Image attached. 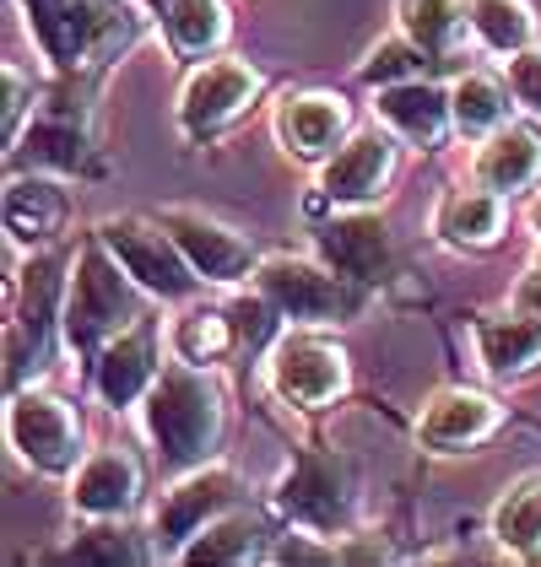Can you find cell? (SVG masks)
I'll return each instance as SVG.
<instances>
[{
    "mask_svg": "<svg viewBox=\"0 0 541 567\" xmlns=\"http://www.w3.org/2000/svg\"><path fill=\"white\" fill-rule=\"evenodd\" d=\"M22 146H28V157L44 163V168H76L82 152H88V135H82L76 120H39L33 131L22 135Z\"/></svg>",
    "mask_w": 541,
    "mask_h": 567,
    "instance_id": "30",
    "label": "cell"
},
{
    "mask_svg": "<svg viewBox=\"0 0 541 567\" xmlns=\"http://www.w3.org/2000/svg\"><path fill=\"white\" fill-rule=\"evenodd\" d=\"M347 135V103L336 92H298L276 109V141L293 157H325Z\"/></svg>",
    "mask_w": 541,
    "mask_h": 567,
    "instance_id": "18",
    "label": "cell"
},
{
    "mask_svg": "<svg viewBox=\"0 0 541 567\" xmlns=\"http://www.w3.org/2000/svg\"><path fill=\"white\" fill-rule=\"evenodd\" d=\"M401 28L411 44H422L439 60V54H450L455 39H460V28H466V0H406Z\"/></svg>",
    "mask_w": 541,
    "mask_h": 567,
    "instance_id": "29",
    "label": "cell"
},
{
    "mask_svg": "<svg viewBox=\"0 0 541 567\" xmlns=\"http://www.w3.org/2000/svg\"><path fill=\"white\" fill-rule=\"evenodd\" d=\"M525 221H531V233H537V238H541V195H537V200H531V212H525Z\"/></svg>",
    "mask_w": 541,
    "mask_h": 567,
    "instance_id": "38",
    "label": "cell"
},
{
    "mask_svg": "<svg viewBox=\"0 0 541 567\" xmlns=\"http://www.w3.org/2000/svg\"><path fill=\"white\" fill-rule=\"evenodd\" d=\"M433 54L422 44H411V39H390V44H379L368 60H363V82H374V87H390V82H411V76H422V65H428Z\"/></svg>",
    "mask_w": 541,
    "mask_h": 567,
    "instance_id": "31",
    "label": "cell"
},
{
    "mask_svg": "<svg viewBox=\"0 0 541 567\" xmlns=\"http://www.w3.org/2000/svg\"><path fill=\"white\" fill-rule=\"evenodd\" d=\"M65 557L71 563H141V546L120 529V519H98V529H88Z\"/></svg>",
    "mask_w": 541,
    "mask_h": 567,
    "instance_id": "33",
    "label": "cell"
},
{
    "mask_svg": "<svg viewBox=\"0 0 541 567\" xmlns=\"http://www.w3.org/2000/svg\"><path fill=\"white\" fill-rule=\"evenodd\" d=\"M509 92L525 114H541V49L509 54Z\"/></svg>",
    "mask_w": 541,
    "mask_h": 567,
    "instance_id": "34",
    "label": "cell"
},
{
    "mask_svg": "<svg viewBox=\"0 0 541 567\" xmlns=\"http://www.w3.org/2000/svg\"><path fill=\"white\" fill-rule=\"evenodd\" d=\"M233 497H238V476H233L227 465H195V471L184 481H174V486L157 497V508H152V535H157V546L180 557L184 540L201 535L217 514H227Z\"/></svg>",
    "mask_w": 541,
    "mask_h": 567,
    "instance_id": "8",
    "label": "cell"
},
{
    "mask_svg": "<svg viewBox=\"0 0 541 567\" xmlns=\"http://www.w3.org/2000/svg\"><path fill=\"white\" fill-rule=\"evenodd\" d=\"M514 308H520V313H531V319H541V265L520 276V287H514Z\"/></svg>",
    "mask_w": 541,
    "mask_h": 567,
    "instance_id": "37",
    "label": "cell"
},
{
    "mask_svg": "<svg viewBox=\"0 0 541 567\" xmlns=\"http://www.w3.org/2000/svg\"><path fill=\"white\" fill-rule=\"evenodd\" d=\"M65 221V195L49 178H11L6 189V233L17 249H44Z\"/></svg>",
    "mask_w": 541,
    "mask_h": 567,
    "instance_id": "21",
    "label": "cell"
},
{
    "mask_svg": "<svg viewBox=\"0 0 541 567\" xmlns=\"http://www.w3.org/2000/svg\"><path fill=\"white\" fill-rule=\"evenodd\" d=\"M493 540L509 557H537L541 551V471L520 476L493 508Z\"/></svg>",
    "mask_w": 541,
    "mask_h": 567,
    "instance_id": "23",
    "label": "cell"
},
{
    "mask_svg": "<svg viewBox=\"0 0 541 567\" xmlns=\"http://www.w3.org/2000/svg\"><path fill=\"white\" fill-rule=\"evenodd\" d=\"M163 227L174 233V244L184 249V260L195 265L201 281H238V276H249V265H255V249H249L244 233L201 217V212L169 206V212H163Z\"/></svg>",
    "mask_w": 541,
    "mask_h": 567,
    "instance_id": "12",
    "label": "cell"
},
{
    "mask_svg": "<svg viewBox=\"0 0 541 567\" xmlns=\"http://www.w3.org/2000/svg\"><path fill=\"white\" fill-rule=\"evenodd\" d=\"M266 384L276 400L298 411H319L347 390V351L315 330H287L266 357Z\"/></svg>",
    "mask_w": 541,
    "mask_h": 567,
    "instance_id": "4",
    "label": "cell"
},
{
    "mask_svg": "<svg viewBox=\"0 0 541 567\" xmlns=\"http://www.w3.org/2000/svg\"><path fill=\"white\" fill-rule=\"evenodd\" d=\"M498 422H503V405L493 394L439 390L428 400V411L417 416V443L433 449V454H455V449H471V443L493 437Z\"/></svg>",
    "mask_w": 541,
    "mask_h": 567,
    "instance_id": "14",
    "label": "cell"
},
{
    "mask_svg": "<svg viewBox=\"0 0 541 567\" xmlns=\"http://www.w3.org/2000/svg\"><path fill=\"white\" fill-rule=\"evenodd\" d=\"M390 168H396L390 135L363 131L319 168V195H325L330 206H368V200H379V189L390 184Z\"/></svg>",
    "mask_w": 541,
    "mask_h": 567,
    "instance_id": "15",
    "label": "cell"
},
{
    "mask_svg": "<svg viewBox=\"0 0 541 567\" xmlns=\"http://www.w3.org/2000/svg\"><path fill=\"white\" fill-rule=\"evenodd\" d=\"M28 97H33V92H28V76H22L17 65H6V114H0V120H6V135H11V141H17V125H22Z\"/></svg>",
    "mask_w": 541,
    "mask_h": 567,
    "instance_id": "35",
    "label": "cell"
},
{
    "mask_svg": "<svg viewBox=\"0 0 541 567\" xmlns=\"http://www.w3.org/2000/svg\"><path fill=\"white\" fill-rule=\"evenodd\" d=\"M255 292L293 324H330L358 308V281L298 255H266L255 265Z\"/></svg>",
    "mask_w": 541,
    "mask_h": 567,
    "instance_id": "3",
    "label": "cell"
},
{
    "mask_svg": "<svg viewBox=\"0 0 541 567\" xmlns=\"http://www.w3.org/2000/svg\"><path fill=\"white\" fill-rule=\"evenodd\" d=\"M141 405H146V416H141L146 437L157 443L163 465H174V471L206 465V454L223 437V394L201 368H190V362L163 368Z\"/></svg>",
    "mask_w": 541,
    "mask_h": 567,
    "instance_id": "1",
    "label": "cell"
},
{
    "mask_svg": "<svg viewBox=\"0 0 541 567\" xmlns=\"http://www.w3.org/2000/svg\"><path fill=\"white\" fill-rule=\"evenodd\" d=\"M261 557V524L249 514H217L201 535H190L180 546V563H255Z\"/></svg>",
    "mask_w": 541,
    "mask_h": 567,
    "instance_id": "25",
    "label": "cell"
},
{
    "mask_svg": "<svg viewBox=\"0 0 541 567\" xmlns=\"http://www.w3.org/2000/svg\"><path fill=\"white\" fill-rule=\"evenodd\" d=\"M309 535H315V529H298V535H293V540H282L270 557H276V563H330V557H336V546H309Z\"/></svg>",
    "mask_w": 541,
    "mask_h": 567,
    "instance_id": "36",
    "label": "cell"
},
{
    "mask_svg": "<svg viewBox=\"0 0 541 567\" xmlns=\"http://www.w3.org/2000/svg\"><path fill=\"white\" fill-rule=\"evenodd\" d=\"M374 114L390 125L396 135H406L411 146H439L455 125V109H450V92L428 87L422 76H411V82H390V87H379V103H374Z\"/></svg>",
    "mask_w": 541,
    "mask_h": 567,
    "instance_id": "17",
    "label": "cell"
},
{
    "mask_svg": "<svg viewBox=\"0 0 541 567\" xmlns=\"http://www.w3.org/2000/svg\"><path fill=\"white\" fill-rule=\"evenodd\" d=\"M537 178H541V141L525 125H503L477 152V184H488L493 195H520Z\"/></svg>",
    "mask_w": 541,
    "mask_h": 567,
    "instance_id": "20",
    "label": "cell"
},
{
    "mask_svg": "<svg viewBox=\"0 0 541 567\" xmlns=\"http://www.w3.org/2000/svg\"><path fill=\"white\" fill-rule=\"evenodd\" d=\"M157 330H152V319H135L131 330H120L109 347L98 351V362H92V384L98 394L114 405V411H125L135 400H146V390L157 384Z\"/></svg>",
    "mask_w": 541,
    "mask_h": 567,
    "instance_id": "11",
    "label": "cell"
},
{
    "mask_svg": "<svg viewBox=\"0 0 541 567\" xmlns=\"http://www.w3.org/2000/svg\"><path fill=\"white\" fill-rule=\"evenodd\" d=\"M98 238L114 249V260L125 265L135 276V287L152 292V298H190L201 287L195 265L184 260V249L174 244V233L163 221L152 227L141 217H109L98 227Z\"/></svg>",
    "mask_w": 541,
    "mask_h": 567,
    "instance_id": "5",
    "label": "cell"
},
{
    "mask_svg": "<svg viewBox=\"0 0 541 567\" xmlns=\"http://www.w3.org/2000/svg\"><path fill=\"white\" fill-rule=\"evenodd\" d=\"M163 28L180 54H212L227 39V6L223 0H174Z\"/></svg>",
    "mask_w": 541,
    "mask_h": 567,
    "instance_id": "27",
    "label": "cell"
},
{
    "mask_svg": "<svg viewBox=\"0 0 541 567\" xmlns=\"http://www.w3.org/2000/svg\"><path fill=\"white\" fill-rule=\"evenodd\" d=\"M276 508L298 529H315V535H336L347 514H353V471L341 454H325V449H304L293 460V471L276 486Z\"/></svg>",
    "mask_w": 541,
    "mask_h": 567,
    "instance_id": "6",
    "label": "cell"
},
{
    "mask_svg": "<svg viewBox=\"0 0 541 567\" xmlns=\"http://www.w3.org/2000/svg\"><path fill=\"white\" fill-rule=\"evenodd\" d=\"M471 28L498 54H520L537 39V17L525 0H471Z\"/></svg>",
    "mask_w": 541,
    "mask_h": 567,
    "instance_id": "28",
    "label": "cell"
},
{
    "mask_svg": "<svg viewBox=\"0 0 541 567\" xmlns=\"http://www.w3.org/2000/svg\"><path fill=\"white\" fill-rule=\"evenodd\" d=\"M65 341L76 357H98L120 330H131L141 319V303H135V276L114 260V249H82L76 255V276L65 287Z\"/></svg>",
    "mask_w": 541,
    "mask_h": 567,
    "instance_id": "2",
    "label": "cell"
},
{
    "mask_svg": "<svg viewBox=\"0 0 541 567\" xmlns=\"http://www.w3.org/2000/svg\"><path fill=\"white\" fill-rule=\"evenodd\" d=\"M450 109H455V131L471 135V141H488L509 120V92L498 87L493 76L471 71V76H460L450 87Z\"/></svg>",
    "mask_w": 541,
    "mask_h": 567,
    "instance_id": "26",
    "label": "cell"
},
{
    "mask_svg": "<svg viewBox=\"0 0 541 567\" xmlns=\"http://www.w3.org/2000/svg\"><path fill=\"white\" fill-rule=\"evenodd\" d=\"M54 292H60V260L28 265V303L17 313V336H33V347L44 341V324L54 313Z\"/></svg>",
    "mask_w": 541,
    "mask_h": 567,
    "instance_id": "32",
    "label": "cell"
},
{
    "mask_svg": "<svg viewBox=\"0 0 541 567\" xmlns=\"http://www.w3.org/2000/svg\"><path fill=\"white\" fill-rule=\"evenodd\" d=\"M28 28L49 60L82 65L98 44L114 39V0H22Z\"/></svg>",
    "mask_w": 541,
    "mask_h": 567,
    "instance_id": "9",
    "label": "cell"
},
{
    "mask_svg": "<svg viewBox=\"0 0 541 567\" xmlns=\"http://www.w3.org/2000/svg\"><path fill=\"white\" fill-rule=\"evenodd\" d=\"M6 433H11V449H17L39 476H71L76 460H82V427H76L71 405L44 390L11 394Z\"/></svg>",
    "mask_w": 541,
    "mask_h": 567,
    "instance_id": "7",
    "label": "cell"
},
{
    "mask_svg": "<svg viewBox=\"0 0 541 567\" xmlns=\"http://www.w3.org/2000/svg\"><path fill=\"white\" fill-rule=\"evenodd\" d=\"M169 347L190 368H212V362H223L227 351L238 347V324H233V313H223V308H190V313L174 319Z\"/></svg>",
    "mask_w": 541,
    "mask_h": 567,
    "instance_id": "24",
    "label": "cell"
},
{
    "mask_svg": "<svg viewBox=\"0 0 541 567\" xmlns=\"http://www.w3.org/2000/svg\"><path fill=\"white\" fill-rule=\"evenodd\" d=\"M141 497V465L125 449H98L71 471V508L88 519H125Z\"/></svg>",
    "mask_w": 541,
    "mask_h": 567,
    "instance_id": "16",
    "label": "cell"
},
{
    "mask_svg": "<svg viewBox=\"0 0 541 567\" xmlns=\"http://www.w3.org/2000/svg\"><path fill=\"white\" fill-rule=\"evenodd\" d=\"M315 244L319 260L330 270H341L347 281H358V287H374V281L390 276V233L374 212H347V217L325 221L315 233Z\"/></svg>",
    "mask_w": 541,
    "mask_h": 567,
    "instance_id": "13",
    "label": "cell"
},
{
    "mask_svg": "<svg viewBox=\"0 0 541 567\" xmlns=\"http://www.w3.org/2000/svg\"><path fill=\"white\" fill-rule=\"evenodd\" d=\"M261 92V71L244 60H212L201 65L180 97V120L190 135H217L223 125H233Z\"/></svg>",
    "mask_w": 541,
    "mask_h": 567,
    "instance_id": "10",
    "label": "cell"
},
{
    "mask_svg": "<svg viewBox=\"0 0 541 567\" xmlns=\"http://www.w3.org/2000/svg\"><path fill=\"white\" fill-rule=\"evenodd\" d=\"M433 233L445 244H455V249H488L503 233V195H493L488 184L482 189H455V195L439 200Z\"/></svg>",
    "mask_w": 541,
    "mask_h": 567,
    "instance_id": "22",
    "label": "cell"
},
{
    "mask_svg": "<svg viewBox=\"0 0 541 567\" xmlns=\"http://www.w3.org/2000/svg\"><path fill=\"white\" fill-rule=\"evenodd\" d=\"M477 351H482V368L493 379H514V373L541 362V319L520 313L514 303H509V313H482L477 319Z\"/></svg>",
    "mask_w": 541,
    "mask_h": 567,
    "instance_id": "19",
    "label": "cell"
}]
</instances>
